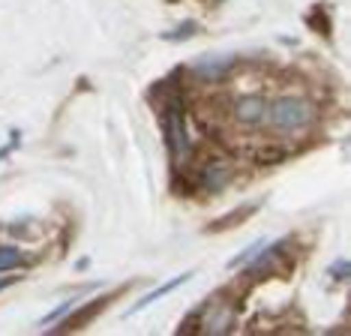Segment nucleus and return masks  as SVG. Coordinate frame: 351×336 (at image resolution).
Here are the masks:
<instances>
[{
	"label": "nucleus",
	"instance_id": "10",
	"mask_svg": "<svg viewBox=\"0 0 351 336\" xmlns=\"http://www.w3.org/2000/svg\"><path fill=\"white\" fill-rule=\"evenodd\" d=\"M265 243H267V240H255V243H252V246H246V250H243L241 255H237V259H231V261H228V267H241V264H243V261H250L252 255L258 252Z\"/></svg>",
	"mask_w": 351,
	"mask_h": 336
},
{
	"label": "nucleus",
	"instance_id": "1",
	"mask_svg": "<svg viewBox=\"0 0 351 336\" xmlns=\"http://www.w3.org/2000/svg\"><path fill=\"white\" fill-rule=\"evenodd\" d=\"M267 120H270V126H274L276 132L294 135V132L306 130V126L315 120V108H313V102L309 99L289 93V96L274 99V106H267Z\"/></svg>",
	"mask_w": 351,
	"mask_h": 336
},
{
	"label": "nucleus",
	"instance_id": "9",
	"mask_svg": "<svg viewBox=\"0 0 351 336\" xmlns=\"http://www.w3.org/2000/svg\"><path fill=\"white\" fill-rule=\"evenodd\" d=\"M73 307H75V300H66V303H60V307L54 309L51 315H45V318H43V322H39V324H43V327H51V324H58L63 315H69V309H73Z\"/></svg>",
	"mask_w": 351,
	"mask_h": 336
},
{
	"label": "nucleus",
	"instance_id": "12",
	"mask_svg": "<svg viewBox=\"0 0 351 336\" xmlns=\"http://www.w3.org/2000/svg\"><path fill=\"white\" fill-rule=\"evenodd\" d=\"M348 274V261H337V270H333V279H346Z\"/></svg>",
	"mask_w": 351,
	"mask_h": 336
},
{
	"label": "nucleus",
	"instance_id": "5",
	"mask_svg": "<svg viewBox=\"0 0 351 336\" xmlns=\"http://www.w3.org/2000/svg\"><path fill=\"white\" fill-rule=\"evenodd\" d=\"M189 279H193V274H178L174 279H169V283H162V285H159L156 291L145 294V298H141V300H138V303H135V307H132V312H141V309H147L150 303H156L159 298H169V294L174 291V288H180L183 283H189Z\"/></svg>",
	"mask_w": 351,
	"mask_h": 336
},
{
	"label": "nucleus",
	"instance_id": "13",
	"mask_svg": "<svg viewBox=\"0 0 351 336\" xmlns=\"http://www.w3.org/2000/svg\"><path fill=\"white\" fill-rule=\"evenodd\" d=\"M12 283H15V279H12V276H0V291H3V288H10Z\"/></svg>",
	"mask_w": 351,
	"mask_h": 336
},
{
	"label": "nucleus",
	"instance_id": "7",
	"mask_svg": "<svg viewBox=\"0 0 351 336\" xmlns=\"http://www.w3.org/2000/svg\"><path fill=\"white\" fill-rule=\"evenodd\" d=\"M228 178H231V171H228V165H207V171H204V187L210 189V192H217V189H222L228 183Z\"/></svg>",
	"mask_w": 351,
	"mask_h": 336
},
{
	"label": "nucleus",
	"instance_id": "4",
	"mask_svg": "<svg viewBox=\"0 0 351 336\" xmlns=\"http://www.w3.org/2000/svg\"><path fill=\"white\" fill-rule=\"evenodd\" d=\"M231 67H234V58H231V54H204V58H198L193 63V72L198 78H210V82H217V78L226 75Z\"/></svg>",
	"mask_w": 351,
	"mask_h": 336
},
{
	"label": "nucleus",
	"instance_id": "2",
	"mask_svg": "<svg viewBox=\"0 0 351 336\" xmlns=\"http://www.w3.org/2000/svg\"><path fill=\"white\" fill-rule=\"evenodd\" d=\"M165 141H169V154L174 163H183L189 156V132H186V120L178 106H171L165 111Z\"/></svg>",
	"mask_w": 351,
	"mask_h": 336
},
{
	"label": "nucleus",
	"instance_id": "3",
	"mask_svg": "<svg viewBox=\"0 0 351 336\" xmlns=\"http://www.w3.org/2000/svg\"><path fill=\"white\" fill-rule=\"evenodd\" d=\"M234 115L241 123H265L267 120V102H265V96H258V93H250V96H241V99L234 102Z\"/></svg>",
	"mask_w": 351,
	"mask_h": 336
},
{
	"label": "nucleus",
	"instance_id": "6",
	"mask_svg": "<svg viewBox=\"0 0 351 336\" xmlns=\"http://www.w3.org/2000/svg\"><path fill=\"white\" fill-rule=\"evenodd\" d=\"M231 322H234V309L231 307H222V309H213V318L207 315L204 318V331L207 333H226Z\"/></svg>",
	"mask_w": 351,
	"mask_h": 336
},
{
	"label": "nucleus",
	"instance_id": "8",
	"mask_svg": "<svg viewBox=\"0 0 351 336\" xmlns=\"http://www.w3.org/2000/svg\"><path fill=\"white\" fill-rule=\"evenodd\" d=\"M21 261H25V255L15 250V246H0V274H6V270L19 267Z\"/></svg>",
	"mask_w": 351,
	"mask_h": 336
},
{
	"label": "nucleus",
	"instance_id": "11",
	"mask_svg": "<svg viewBox=\"0 0 351 336\" xmlns=\"http://www.w3.org/2000/svg\"><path fill=\"white\" fill-rule=\"evenodd\" d=\"M19 141H21V135H19V132H12V139H10V144H6V147H3V150H0V163H3V159H6V156H10V154H12V150H15V147H19Z\"/></svg>",
	"mask_w": 351,
	"mask_h": 336
}]
</instances>
